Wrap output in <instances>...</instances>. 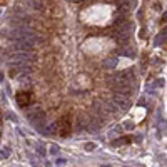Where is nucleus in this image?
<instances>
[{"instance_id":"2","label":"nucleus","mask_w":167,"mask_h":167,"mask_svg":"<svg viewBox=\"0 0 167 167\" xmlns=\"http://www.w3.org/2000/svg\"><path fill=\"white\" fill-rule=\"evenodd\" d=\"M32 94L30 92H19L17 94V102H19L20 107H27L29 104H32Z\"/></svg>"},{"instance_id":"3","label":"nucleus","mask_w":167,"mask_h":167,"mask_svg":"<svg viewBox=\"0 0 167 167\" xmlns=\"http://www.w3.org/2000/svg\"><path fill=\"white\" fill-rule=\"evenodd\" d=\"M132 139L130 137H124V139H117V141H114V146H122V144H127V142H130Z\"/></svg>"},{"instance_id":"4","label":"nucleus","mask_w":167,"mask_h":167,"mask_svg":"<svg viewBox=\"0 0 167 167\" xmlns=\"http://www.w3.org/2000/svg\"><path fill=\"white\" fill-rule=\"evenodd\" d=\"M17 49H19V50H30V45L27 42H20L19 45H17Z\"/></svg>"},{"instance_id":"5","label":"nucleus","mask_w":167,"mask_h":167,"mask_svg":"<svg viewBox=\"0 0 167 167\" xmlns=\"http://www.w3.org/2000/svg\"><path fill=\"white\" fill-rule=\"evenodd\" d=\"M49 151H50V152H52V154H57V152H58V147L55 146V144H52V146H50V147H49Z\"/></svg>"},{"instance_id":"6","label":"nucleus","mask_w":167,"mask_h":167,"mask_svg":"<svg viewBox=\"0 0 167 167\" xmlns=\"http://www.w3.org/2000/svg\"><path fill=\"white\" fill-rule=\"evenodd\" d=\"M105 65H107V67H114V65H115V60H114V58H109V60L105 62Z\"/></svg>"},{"instance_id":"8","label":"nucleus","mask_w":167,"mask_h":167,"mask_svg":"<svg viewBox=\"0 0 167 167\" xmlns=\"http://www.w3.org/2000/svg\"><path fill=\"white\" fill-rule=\"evenodd\" d=\"M57 164H58V165H64V164H65V160H62V159H58V160H57Z\"/></svg>"},{"instance_id":"7","label":"nucleus","mask_w":167,"mask_h":167,"mask_svg":"<svg viewBox=\"0 0 167 167\" xmlns=\"http://www.w3.org/2000/svg\"><path fill=\"white\" fill-rule=\"evenodd\" d=\"M85 149H87V151H92V149H95V144H85Z\"/></svg>"},{"instance_id":"1","label":"nucleus","mask_w":167,"mask_h":167,"mask_svg":"<svg viewBox=\"0 0 167 167\" xmlns=\"http://www.w3.org/2000/svg\"><path fill=\"white\" fill-rule=\"evenodd\" d=\"M72 127H74V125H72V114H65V115L55 124V130L62 135V137H67V135H70Z\"/></svg>"}]
</instances>
